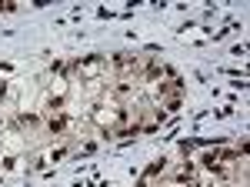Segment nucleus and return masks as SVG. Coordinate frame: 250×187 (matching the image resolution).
<instances>
[{"label": "nucleus", "mask_w": 250, "mask_h": 187, "mask_svg": "<svg viewBox=\"0 0 250 187\" xmlns=\"http://www.w3.org/2000/svg\"><path fill=\"white\" fill-rule=\"evenodd\" d=\"M104 70H107V60H104L100 54H90V57H83V60H77V64L67 67V74L80 77V80H87V84H97Z\"/></svg>", "instance_id": "f257e3e1"}, {"label": "nucleus", "mask_w": 250, "mask_h": 187, "mask_svg": "<svg viewBox=\"0 0 250 187\" xmlns=\"http://www.w3.org/2000/svg\"><path fill=\"white\" fill-rule=\"evenodd\" d=\"M47 131H50V134H63V131H67V114H50Z\"/></svg>", "instance_id": "f03ea898"}, {"label": "nucleus", "mask_w": 250, "mask_h": 187, "mask_svg": "<svg viewBox=\"0 0 250 187\" xmlns=\"http://www.w3.org/2000/svg\"><path fill=\"white\" fill-rule=\"evenodd\" d=\"M37 120H40L37 114H20V117H17V124L23 127V131H34V127H37Z\"/></svg>", "instance_id": "7ed1b4c3"}, {"label": "nucleus", "mask_w": 250, "mask_h": 187, "mask_svg": "<svg viewBox=\"0 0 250 187\" xmlns=\"http://www.w3.org/2000/svg\"><path fill=\"white\" fill-rule=\"evenodd\" d=\"M164 170H167V161H164V157H160V161H154V164H150V167H147V174H144V177H150V181H154V177H160V174H164Z\"/></svg>", "instance_id": "20e7f679"}]
</instances>
